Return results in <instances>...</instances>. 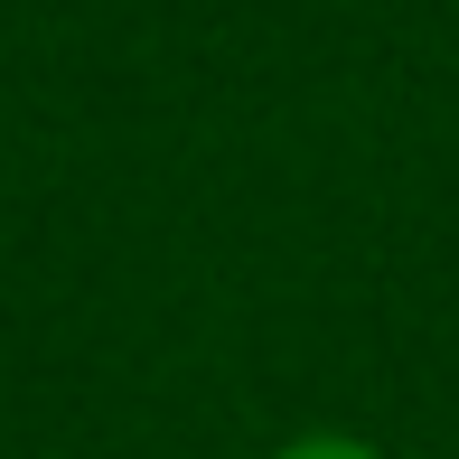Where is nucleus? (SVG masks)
I'll list each match as a JSON object with an SVG mask.
<instances>
[{
    "label": "nucleus",
    "mask_w": 459,
    "mask_h": 459,
    "mask_svg": "<svg viewBox=\"0 0 459 459\" xmlns=\"http://www.w3.org/2000/svg\"><path fill=\"white\" fill-rule=\"evenodd\" d=\"M273 459H385V450L357 441V431H300V441H281Z\"/></svg>",
    "instance_id": "nucleus-1"
}]
</instances>
